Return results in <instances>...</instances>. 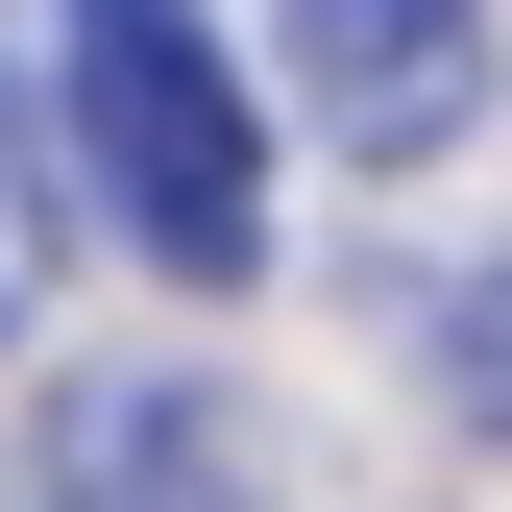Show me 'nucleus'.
Returning <instances> with one entry per match:
<instances>
[{
  "instance_id": "f03ea898",
  "label": "nucleus",
  "mask_w": 512,
  "mask_h": 512,
  "mask_svg": "<svg viewBox=\"0 0 512 512\" xmlns=\"http://www.w3.org/2000/svg\"><path fill=\"white\" fill-rule=\"evenodd\" d=\"M293 98L342 122L366 171L464 147V122H488V0H293Z\"/></svg>"
},
{
  "instance_id": "20e7f679",
  "label": "nucleus",
  "mask_w": 512,
  "mask_h": 512,
  "mask_svg": "<svg viewBox=\"0 0 512 512\" xmlns=\"http://www.w3.org/2000/svg\"><path fill=\"white\" fill-rule=\"evenodd\" d=\"M49 196H74V122H25V49H0V342L49 293Z\"/></svg>"
},
{
  "instance_id": "f257e3e1",
  "label": "nucleus",
  "mask_w": 512,
  "mask_h": 512,
  "mask_svg": "<svg viewBox=\"0 0 512 512\" xmlns=\"http://www.w3.org/2000/svg\"><path fill=\"white\" fill-rule=\"evenodd\" d=\"M49 122H74V196L147 244L171 293H244V269H269V122H244V74H220L196 0H74Z\"/></svg>"
},
{
  "instance_id": "7ed1b4c3",
  "label": "nucleus",
  "mask_w": 512,
  "mask_h": 512,
  "mask_svg": "<svg viewBox=\"0 0 512 512\" xmlns=\"http://www.w3.org/2000/svg\"><path fill=\"white\" fill-rule=\"evenodd\" d=\"M49 512H269V464H244V415L196 366H98L49 415Z\"/></svg>"
}]
</instances>
